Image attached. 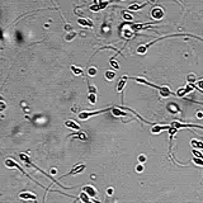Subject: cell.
I'll list each match as a JSON object with an SVG mask.
<instances>
[{
    "label": "cell",
    "instance_id": "1",
    "mask_svg": "<svg viewBox=\"0 0 203 203\" xmlns=\"http://www.w3.org/2000/svg\"><path fill=\"white\" fill-rule=\"evenodd\" d=\"M173 128H177V130H179V128H201V130H203V126H199V124H184V123H180V122H173L172 124Z\"/></svg>",
    "mask_w": 203,
    "mask_h": 203
},
{
    "label": "cell",
    "instance_id": "2",
    "mask_svg": "<svg viewBox=\"0 0 203 203\" xmlns=\"http://www.w3.org/2000/svg\"><path fill=\"white\" fill-rule=\"evenodd\" d=\"M83 192L85 194H88L90 198H95L98 196V192H97V189H95L93 185H85L84 188H83Z\"/></svg>",
    "mask_w": 203,
    "mask_h": 203
},
{
    "label": "cell",
    "instance_id": "3",
    "mask_svg": "<svg viewBox=\"0 0 203 203\" xmlns=\"http://www.w3.org/2000/svg\"><path fill=\"white\" fill-rule=\"evenodd\" d=\"M4 164H5V166H6V168H12V169H13V168H17V169H19L20 172H22L24 175H27L28 178H30L27 173H24V170H23V169H20V165H19V164H17V163L14 161V160H12V159H6ZM30 179H32V178H30Z\"/></svg>",
    "mask_w": 203,
    "mask_h": 203
},
{
    "label": "cell",
    "instance_id": "4",
    "mask_svg": "<svg viewBox=\"0 0 203 203\" xmlns=\"http://www.w3.org/2000/svg\"><path fill=\"white\" fill-rule=\"evenodd\" d=\"M151 17H152L154 19H156V20H160V19L164 17V10H163L161 8H159V6L154 8V9L151 10Z\"/></svg>",
    "mask_w": 203,
    "mask_h": 203
},
{
    "label": "cell",
    "instance_id": "5",
    "mask_svg": "<svg viewBox=\"0 0 203 203\" xmlns=\"http://www.w3.org/2000/svg\"><path fill=\"white\" fill-rule=\"evenodd\" d=\"M19 198L23 201H37V196L35 193H30V192H23V193L19 194Z\"/></svg>",
    "mask_w": 203,
    "mask_h": 203
},
{
    "label": "cell",
    "instance_id": "6",
    "mask_svg": "<svg viewBox=\"0 0 203 203\" xmlns=\"http://www.w3.org/2000/svg\"><path fill=\"white\" fill-rule=\"evenodd\" d=\"M84 169H85V165H84V164H79V165H76V166H74L72 170H70L67 174L62 175V178H63V177H67V175H75V174H78V173H81Z\"/></svg>",
    "mask_w": 203,
    "mask_h": 203
},
{
    "label": "cell",
    "instance_id": "7",
    "mask_svg": "<svg viewBox=\"0 0 203 203\" xmlns=\"http://www.w3.org/2000/svg\"><path fill=\"white\" fill-rule=\"evenodd\" d=\"M172 128V126H161V124H154L152 127H151V132L152 133H155V135H157V133H160L161 131H164V130H170Z\"/></svg>",
    "mask_w": 203,
    "mask_h": 203
},
{
    "label": "cell",
    "instance_id": "8",
    "mask_svg": "<svg viewBox=\"0 0 203 203\" xmlns=\"http://www.w3.org/2000/svg\"><path fill=\"white\" fill-rule=\"evenodd\" d=\"M159 91H160V95H161L163 98H168V97H170V95H173V91L170 90L169 87H160Z\"/></svg>",
    "mask_w": 203,
    "mask_h": 203
},
{
    "label": "cell",
    "instance_id": "9",
    "mask_svg": "<svg viewBox=\"0 0 203 203\" xmlns=\"http://www.w3.org/2000/svg\"><path fill=\"white\" fill-rule=\"evenodd\" d=\"M65 126H66L67 128H71V130H74V131H80V126H79L75 121H72V120L65 121Z\"/></svg>",
    "mask_w": 203,
    "mask_h": 203
},
{
    "label": "cell",
    "instance_id": "10",
    "mask_svg": "<svg viewBox=\"0 0 203 203\" xmlns=\"http://www.w3.org/2000/svg\"><path fill=\"white\" fill-rule=\"evenodd\" d=\"M112 114L113 116H116V117H124V116H127L128 113H126V112H122V108H120V107H114L113 105V108H112Z\"/></svg>",
    "mask_w": 203,
    "mask_h": 203
},
{
    "label": "cell",
    "instance_id": "11",
    "mask_svg": "<svg viewBox=\"0 0 203 203\" xmlns=\"http://www.w3.org/2000/svg\"><path fill=\"white\" fill-rule=\"evenodd\" d=\"M127 79H128V76H127V75H124L123 78H121V79H120L118 85H117V91H122V90L124 89V87H126V83H127Z\"/></svg>",
    "mask_w": 203,
    "mask_h": 203
},
{
    "label": "cell",
    "instance_id": "12",
    "mask_svg": "<svg viewBox=\"0 0 203 203\" xmlns=\"http://www.w3.org/2000/svg\"><path fill=\"white\" fill-rule=\"evenodd\" d=\"M78 23L80 24V26H83V27H93L94 26V23L91 22V20L90 19H79L78 20Z\"/></svg>",
    "mask_w": 203,
    "mask_h": 203
},
{
    "label": "cell",
    "instance_id": "13",
    "mask_svg": "<svg viewBox=\"0 0 203 203\" xmlns=\"http://www.w3.org/2000/svg\"><path fill=\"white\" fill-rule=\"evenodd\" d=\"M148 3H150V2H146L145 4H137V3H136V4H131L128 9H130V10H140L141 8H144V6H145L146 4H148Z\"/></svg>",
    "mask_w": 203,
    "mask_h": 203
},
{
    "label": "cell",
    "instance_id": "14",
    "mask_svg": "<svg viewBox=\"0 0 203 203\" xmlns=\"http://www.w3.org/2000/svg\"><path fill=\"white\" fill-rule=\"evenodd\" d=\"M116 78V71L113 70H107L105 71V79L107 80H113Z\"/></svg>",
    "mask_w": 203,
    "mask_h": 203
},
{
    "label": "cell",
    "instance_id": "15",
    "mask_svg": "<svg viewBox=\"0 0 203 203\" xmlns=\"http://www.w3.org/2000/svg\"><path fill=\"white\" fill-rule=\"evenodd\" d=\"M78 36V33L75 30H71V32H69V33L65 36V41H67V42H70V41H72L74 38H75Z\"/></svg>",
    "mask_w": 203,
    "mask_h": 203
},
{
    "label": "cell",
    "instance_id": "16",
    "mask_svg": "<svg viewBox=\"0 0 203 203\" xmlns=\"http://www.w3.org/2000/svg\"><path fill=\"white\" fill-rule=\"evenodd\" d=\"M190 144H192V146H193L194 148H201V150H203V142H201L198 140H192Z\"/></svg>",
    "mask_w": 203,
    "mask_h": 203
},
{
    "label": "cell",
    "instance_id": "17",
    "mask_svg": "<svg viewBox=\"0 0 203 203\" xmlns=\"http://www.w3.org/2000/svg\"><path fill=\"white\" fill-rule=\"evenodd\" d=\"M71 71L74 72V75H83V69L76 67V66H74V65H71Z\"/></svg>",
    "mask_w": 203,
    "mask_h": 203
},
{
    "label": "cell",
    "instance_id": "18",
    "mask_svg": "<svg viewBox=\"0 0 203 203\" xmlns=\"http://www.w3.org/2000/svg\"><path fill=\"white\" fill-rule=\"evenodd\" d=\"M88 100H89L90 104H95V103H97V95L93 94V93H89V95H88Z\"/></svg>",
    "mask_w": 203,
    "mask_h": 203
},
{
    "label": "cell",
    "instance_id": "19",
    "mask_svg": "<svg viewBox=\"0 0 203 203\" xmlns=\"http://www.w3.org/2000/svg\"><path fill=\"white\" fill-rule=\"evenodd\" d=\"M187 80H188L189 84H194V83H197V78H196L194 74H189V75L187 76Z\"/></svg>",
    "mask_w": 203,
    "mask_h": 203
},
{
    "label": "cell",
    "instance_id": "20",
    "mask_svg": "<svg viewBox=\"0 0 203 203\" xmlns=\"http://www.w3.org/2000/svg\"><path fill=\"white\" fill-rule=\"evenodd\" d=\"M72 137H78V138H80V140H87V135H85L84 132H78V133H75V135H72Z\"/></svg>",
    "mask_w": 203,
    "mask_h": 203
},
{
    "label": "cell",
    "instance_id": "21",
    "mask_svg": "<svg viewBox=\"0 0 203 203\" xmlns=\"http://www.w3.org/2000/svg\"><path fill=\"white\" fill-rule=\"evenodd\" d=\"M88 75L89 76H95V75H97V69H95V67H89L88 69Z\"/></svg>",
    "mask_w": 203,
    "mask_h": 203
},
{
    "label": "cell",
    "instance_id": "22",
    "mask_svg": "<svg viewBox=\"0 0 203 203\" xmlns=\"http://www.w3.org/2000/svg\"><path fill=\"white\" fill-rule=\"evenodd\" d=\"M122 15H123V18H124L126 20H133L132 15H131L130 13H127V12H122Z\"/></svg>",
    "mask_w": 203,
    "mask_h": 203
},
{
    "label": "cell",
    "instance_id": "23",
    "mask_svg": "<svg viewBox=\"0 0 203 203\" xmlns=\"http://www.w3.org/2000/svg\"><path fill=\"white\" fill-rule=\"evenodd\" d=\"M88 88H89V93H93V94L97 93V87H94V85H90L88 83Z\"/></svg>",
    "mask_w": 203,
    "mask_h": 203
},
{
    "label": "cell",
    "instance_id": "24",
    "mask_svg": "<svg viewBox=\"0 0 203 203\" xmlns=\"http://www.w3.org/2000/svg\"><path fill=\"white\" fill-rule=\"evenodd\" d=\"M138 163L140 164L146 163V155H138Z\"/></svg>",
    "mask_w": 203,
    "mask_h": 203
},
{
    "label": "cell",
    "instance_id": "25",
    "mask_svg": "<svg viewBox=\"0 0 203 203\" xmlns=\"http://www.w3.org/2000/svg\"><path fill=\"white\" fill-rule=\"evenodd\" d=\"M193 161H194L197 165L203 166V160H202V159H199V157H194V159H193Z\"/></svg>",
    "mask_w": 203,
    "mask_h": 203
},
{
    "label": "cell",
    "instance_id": "26",
    "mask_svg": "<svg viewBox=\"0 0 203 203\" xmlns=\"http://www.w3.org/2000/svg\"><path fill=\"white\" fill-rule=\"evenodd\" d=\"M109 63H111V65H112L114 69H118V67H120V65L114 61V59H111V60H109Z\"/></svg>",
    "mask_w": 203,
    "mask_h": 203
},
{
    "label": "cell",
    "instance_id": "27",
    "mask_svg": "<svg viewBox=\"0 0 203 203\" xmlns=\"http://www.w3.org/2000/svg\"><path fill=\"white\" fill-rule=\"evenodd\" d=\"M136 172L137 173H142L144 172V164H138L137 168H136Z\"/></svg>",
    "mask_w": 203,
    "mask_h": 203
},
{
    "label": "cell",
    "instance_id": "28",
    "mask_svg": "<svg viewBox=\"0 0 203 203\" xmlns=\"http://www.w3.org/2000/svg\"><path fill=\"white\" fill-rule=\"evenodd\" d=\"M65 30H67V32H71V30H72V27H71L70 24H67V23H66V24H65Z\"/></svg>",
    "mask_w": 203,
    "mask_h": 203
},
{
    "label": "cell",
    "instance_id": "29",
    "mask_svg": "<svg viewBox=\"0 0 203 203\" xmlns=\"http://www.w3.org/2000/svg\"><path fill=\"white\" fill-rule=\"evenodd\" d=\"M107 194H108V196H112V194H113V188H108V189H107Z\"/></svg>",
    "mask_w": 203,
    "mask_h": 203
},
{
    "label": "cell",
    "instance_id": "30",
    "mask_svg": "<svg viewBox=\"0 0 203 203\" xmlns=\"http://www.w3.org/2000/svg\"><path fill=\"white\" fill-rule=\"evenodd\" d=\"M5 109V104H4V102H2V111H4Z\"/></svg>",
    "mask_w": 203,
    "mask_h": 203
},
{
    "label": "cell",
    "instance_id": "31",
    "mask_svg": "<svg viewBox=\"0 0 203 203\" xmlns=\"http://www.w3.org/2000/svg\"><path fill=\"white\" fill-rule=\"evenodd\" d=\"M197 117H198V118H202L203 114H202V113H198V114H197Z\"/></svg>",
    "mask_w": 203,
    "mask_h": 203
}]
</instances>
